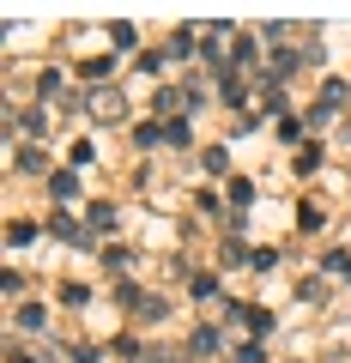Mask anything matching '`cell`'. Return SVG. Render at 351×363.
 I'll list each match as a JSON object with an SVG mask.
<instances>
[{"mask_svg":"<svg viewBox=\"0 0 351 363\" xmlns=\"http://www.w3.org/2000/svg\"><path fill=\"white\" fill-rule=\"evenodd\" d=\"M297 297H303V303H327V285H321V279H303Z\"/></svg>","mask_w":351,"mask_h":363,"instance_id":"4dcf8cb0","label":"cell"},{"mask_svg":"<svg viewBox=\"0 0 351 363\" xmlns=\"http://www.w3.org/2000/svg\"><path fill=\"white\" fill-rule=\"evenodd\" d=\"M279 140H303V116H279Z\"/></svg>","mask_w":351,"mask_h":363,"instance_id":"f1b7e54d","label":"cell"},{"mask_svg":"<svg viewBox=\"0 0 351 363\" xmlns=\"http://www.w3.org/2000/svg\"><path fill=\"white\" fill-rule=\"evenodd\" d=\"M182 104H188V97H182L176 85H157V91H152V109H157V121H176V116H182Z\"/></svg>","mask_w":351,"mask_h":363,"instance_id":"6da1fadb","label":"cell"},{"mask_svg":"<svg viewBox=\"0 0 351 363\" xmlns=\"http://www.w3.org/2000/svg\"><path fill=\"white\" fill-rule=\"evenodd\" d=\"M345 97H351V85H345V79H327V85H321V104L333 109V116H339V104H345Z\"/></svg>","mask_w":351,"mask_h":363,"instance_id":"7c38bea8","label":"cell"},{"mask_svg":"<svg viewBox=\"0 0 351 363\" xmlns=\"http://www.w3.org/2000/svg\"><path fill=\"white\" fill-rule=\"evenodd\" d=\"M248 267H255V272H273V267H279V248H255V255H248Z\"/></svg>","mask_w":351,"mask_h":363,"instance_id":"cb8c5ba5","label":"cell"},{"mask_svg":"<svg viewBox=\"0 0 351 363\" xmlns=\"http://www.w3.org/2000/svg\"><path fill=\"white\" fill-rule=\"evenodd\" d=\"M49 230L61 236V242H79V248H85V230H79V224L67 218V212H55V218H49Z\"/></svg>","mask_w":351,"mask_h":363,"instance_id":"ba28073f","label":"cell"},{"mask_svg":"<svg viewBox=\"0 0 351 363\" xmlns=\"http://www.w3.org/2000/svg\"><path fill=\"white\" fill-rule=\"evenodd\" d=\"M188 291H194V303H224V297H218V272H194Z\"/></svg>","mask_w":351,"mask_h":363,"instance_id":"3957f363","label":"cell"},{"mask_svg":"<svg viewBox=\"0 0 351 363\" xmlns=\"http://www.w3.org/2000/svg\"><path fill=\"white\" fill-rule=\"evenodd\" d=\"M116 303H121V309H140V285H133V279H121V285H116Z\"/></svg>","mask_w":351,"mask_h":363,"instance_id":"d6986e66","label":"cell"},{"mask_svg":"<svg viewBox=\"0 0 351 363\" xmlns=\"http://www.w3.org/2000/svg\"><path fill=\"white\" fill-rule=\"evenodd\" d=\"M236 363H267V351H260V339H248V345H236Z\"/></svg>","mask_w":351,"mask_h":363,"instance_id":"1f68e13d","label":"cell"},{"mask_svg":"<svg viewBox=\"0 0 351 363\" xmlns=\"http://www.w3.org/2000/svg\"><path fill=\"white\" fill-rule=\"evenodd\" d=\"M79 73H85V79L97 85V79H109V73H116V61H109V55H91V61H79Z\"/></svg>","mask_w":351,"mask_h":363,"instance_id":"4fadbf2b","label":"cell"},{"mask_svg":"<svg viewBox=\"0 0 351 363\" xmlns=\"http://www.w3.org/2000/svg\"><path fill=\"white\" fill-rule=\"evenodd\" d=\"M13 164H18V169H25V176H43V169H49V157H43V152H37V145H25V152H18V157H13Z\"/></svg>","mask_w":351,"mask_h":363,"instance_id":"5bb4252c","label":"cell"},{"mask_svg":"<svg viewBox=\"0 0 351 363\" xmlns=\"http://www.w3.org/2000/svg\"><path fill=\"white\" fill-rule=\"evenodd\" d=\"M321 224H327L321 206H297V230H321Z\"/></svg>","mask_w":351,"mask_h":363,"instance_id":"44dd1931","label":"cell"},{"mask_svg":"<svg viewBox=\"0 0 351 363\" xmlns=\"http://www.w3.org/2000/svg\"><path fill=\"white\" fill-rule=\"evenodd\" d=\"M121 116H128L121 97H109V91H104V97H91V121H121Z\"/></svg>","mask_w":351,"mask_h":363,"instance_id":"8992f818","label":"cell"},{"mask_svg":"<svg viewBox=\"0 0 351 363\" xmlns=\"http://www.w3.org/2000/svg\"><path fill=\"white\" fill-rule=\"evenodd\" d=\"M164 145H188V121H182V116L164 121Z\"/></svg>","mask_w":351,"mask_h":363,"instance_id":"4316f807","label":"cell"},{"mask_svg":"<svg viewBox=\"0 0 351 363\" xmlns=\"http://www.w3.org/2000/svg\"><path fill=\"white\" fill-rule=\"evenodd\" d=\"M49 194L61 200V206H67V200H79V169H55V176H49Z\"/></svg>","mask_w":351,"mask_h":363,"instance_id":"7a4b0ae2","label":"cell"},{"mask_svg":"<svg viewBox=\"0 0 351 363\" xmlns=\"http://www.w3.org/2000/svg\"><path fill=\"white\" fill-rule=\"evenodd\" d=\"M37 91H43V97H55V91H61V67H49V73L37 79Z\"/></svg>","mask_w":351,"mask_h":363,"instance_id":"836d02e7","label":"cell"},{"mask_svg":"<svg viewBox=\"0 0 351 363\" xmlns=\"http://www.w3.org/2000/svg\"><path fill=\"white\" fill-rule=\"evenodd\" d=\"M61 303H67V309H85V303H91V285H85V279H67V285H61Z\"/></svg>","mask_w":351,"mask_h":363,"instance_id":"52a82bcc","label":"cell"},{"mask_svg":"<svg viewBox=\"0 0 351 363\" xmlns=\"http://www.w3.org/2000/svg\"><path fill=\"white\" fill-rule=\"evenodd\" d=\"M109 43L116 49H133V25H109Z\"/></svg>","mask_w":351,"mask_h":363,"instance_id":"e575fe53","label":"cell"},{"mask_svg":"<svg viewBox=\"0 0 351 363\" xmlns=\"http://www.w3.org/2000/svg\"><path fill=\"white\" fill-rule=\"evenodd\" d=\"M109 351H116V357H128V363H140V357H145V351H140V339H133V333H121V339H116Z\"/></svg>","mask_w":351,"mask_h":363,"instance_id":"ffe728a7","label":"cell"},{"mask_svg":"<svg viewBox=\"0 0 351 363\" xmlns=\"http://www.w3.org/2000/svg\"><path fill=\"white\" fill-rule=\"evenodd\" d=\"M321 267H327V272H339V279H351V255H345V248H333V255H321Z\"/></svg>","mask_w":351,"mask_h":363,"instance_id":"7402d4cb","label":"cell"},{"mask_svg":"<svg viewBox=\"0 0 351 363\" xmlns=\"http://www.w3.org/2000/svg\"><path fill=\"white\" fill-rule=\"evenodd\" d=\"M133 140H140V152H152V145H164V121H145V128L133 133Z\"/></svg>","mask_w":351,"mask_h":363,"instance_id":"ac0fdd59","label":"cell"},{"mask_svg":"<svg viewBox=\"0 0 351 363\" xmlns=\"http://www.w3.org/2000/svg\"><path fill=\"white\" fill-rule=\"evenodd\" d=\"M188 351H194V357H218V351H224V333H218V327H200Z\"/></svg>","mask_w":351,"mask_h":363,"instance_id":"5b68a950","label":"cell"},{"mask_svg":"<svg viewBox=\"0 0 351 363\" xmlns=\"http://www.w3.org/2000/svg\"><path fill=\"white\" fill-rule=\"evenodd\" d=\"M164 61H169V49H145L140 55V73H164Z\"/></svg>","mask_w":351,"mask_h":363,"instance_id":"484cf974","label":"cell"},{"mask_svg":"<svg viewBox=\"0 0 351 363\" xmlns=\"http://www.w3.org/2000/svg\"><path fill=\"white\" fill-rule=\"evenodd\" d=\"M6 242H13V248H25V242H37V224H25V218H13V224H6Z\"/></svg>","mask_w":351,"mask_h":363,"instance_id":"2e32d148","label":"cell"},{"mask_svg":"<svg viewBox=\"0 0 351 363\" xmlns=\"http://www.w3.org/2000/svg\"><path fill=\"white\" fill-rule=\"evenodd\" d=\"M194 206H200V212H212V218H218V212H224V200L212 194V188H200V194H194Z\"/></svg>","mask_w":351,"mask_h":363,"instance_id":"f546056e","label":"cell"},{"mask_svg":"<svg viewBox=\"0 0 351 363\" xmlns=\"http://www.w3.org/2000/svg\"><path fill=\"white\" fill-rule=\"evenodd\" d=\"M243 327H248L255 339H267V333H273V309H255V303H243Z\"/></svg>","mask_w":351,"mask_h":363,"instance_id":"277c9868","label":"cell"},{"mask_svg":"<svg viewBox=\"0 0 351 363\" xmlns=\"http://www.w3.org/2000/svg\"><path fill=\"white\" fill-rule=\"evenodd\" d=\"M200 164H206V176H230V152H224V145H212Z\"/></svg>","mask_w":351,"mask_h":363,"instance_id":"9a60e30c","label":"cell"},{"mask_svg":"<svg viewBox=\"0 0 351 363\" xmlns=\"http://www.w3.org/2000/svg\"><path fill=\"white\" fill-rule=\"evenodd\" d=\"M128 260H133V255H128V248H116V242H109V248H104V267H109V272H128Z\"/></svg>","mask_w":351,"mask_h":363,"instance_id":"83f0119b","label":"cell"},{"mask_svg":"<svg viewBox=\"0 0 351 363\" xmlns=\"http://www.w3.org/2000/svg\"><path fill=\"white\" fill-rule=\"evenodd\" d=\"M248 255H255V248H243V242H224V267H243Z\"/></svg>","mask_w":351,"mask_h":363,"instance_id":"d6a6232c","label":"cell"},{"mask_svg":"<svg viewBox=\"0 0 351 363\" xmlns=\"http://www.w3.org/2000/svg\"><path fill=\"white\" fill-rule=\"evenodd\" d=\"M321 157H327V152H321V140H309V145H303L297 157H291V164H297L303 176H315V169H321Z\"/></svg>","mask_w":351,"mask_h":363,"instance_id":"9c48e42d","label":"cell"},{"mask_svg":"<svg viewBox=\"0 0 351 363\" xmlns=\"http://www.w3.org/2000/svg\"><path fill=\"white\" fill-rule=\"evenodd\" d=\"M218 97H224V104H243V79L224 73V79H218Z\"/></svg>","mask_w":351,"mask_h":363,"instance_id":"603a6c76","label":"cell"},{"mask_svg":"<svg viewBox=\"0 0 351 363\" xmlns=\"http://www.w3.org/2000/svg\"><path fill=\"white\" fill-rule=\"evenodd\" d=\"M230 67H255V37H236V55H230Z\"/></svg>","mask_w":351,"mask_h":363,"instance_id":"d4e9b609","label":"cell"},{"mask_svg":"<svg viewBox=\"0 0 351 363\" xmlns=\"http://www.w3.org/2000/svg\"><path fill=\"white\" fill-rule=\"evenodd\" d=\"M194 43H200V30H176V37H169V61H188Z\"/></svg>","mask_w":351,"mask_h":363,"instance_id":"8fae6325","label":"cell"},{"mask_svg":"<svg viewBox=\"0 0 351 363\" xmlns=\"http://www.w3.org/2000/svg\"><path fill=\"white\" fill-rule=\"evenodd\" d=\"M13 363H30V357H25V351H18V357H13Z\"/></svg>","mask_w":351,"mask_h":363,"instance_id":"d590c367","label":"cell"},{"mask_svg":"<svg viewBox=\"0 0 351 363\" xmlns=\"http://www.w3.org/2000/svg\"><path fill=\"white\" fill-rule=\"evenodd\" d=\"M248 200H255V182H248V176H230V206H236V212H243V206H248Z\"/></svg>","mask_w":351,"mask_h":363,"instance_id":"e0dca14e","label":"cell"},{"mask_svg":"<svg viewBox=\"0 0 351 363\" xmlns=\"http://www.w3.org/2000/svg\"><path fill=\"white\" fill-rule=\"evenodd\" d=\"M297 67H303V55H297V49H279V55H273V85H279V79H291Z\"/></svg>","mask_w":351,"mask_h":363,"instance_id":"30bf717a","label":"cell"}]
</instances>
